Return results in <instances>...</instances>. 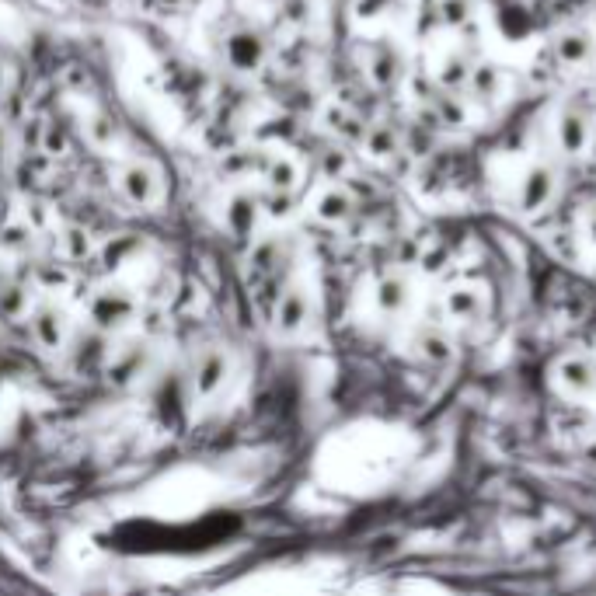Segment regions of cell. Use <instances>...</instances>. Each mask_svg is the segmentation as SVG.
Listing matches in <instances>:
<instances>
[{"label":"cell","mask_w":596,"mask_h":596,"mask_svg":"<svg viewBox=\"0 0 596 596\" xmlns=\"http://www.w3.org/2000/svg\"><path fill=\"white\" fill-rule=\"evenodd\" d=\"M234 380V356L224 346H203L189 356L182 370V384L189 401H213Z\"/></svg>","instance_id":"6da1fadb"},{"label":"cell","mask_w":596,"mask_h":596,"mask_svg":"<svg viewBox=\"0 0 596 596\" xmlns=\"http://www.w3.org/2000/svg\"><path fill=\"white\" fill-rule=\"evenodd\" d=\"M88 314H91V325L102 335H116L136 321V300L133 293H126L122 286H109V290H98L95 297H91Z\"/></svg>","instance_id":"7a4b0ae2"},{"label":"cell","mask_w":596,"mask_h":596,"mask_svg":"<svg viewBox=\"0 0 596 596\" xmlns=\"http://www.w3.org/2000/svg\"><path fill=\"white\" fill-rule=\"evenodd\" d=\"M28 332H32V342L46 353H60V349L70 346L74 339V325H70L67 311L56 304H42L28 314Z\"/></svg>","instance_id":"3957f363"},{"label":"cell","mask_w":596,"mask_h":596,"mask_svg":"<svg viewBox=\"0 0 596 596\" xmlns=\"http://www.w3.org/2000/svg\"><path fill=\"white\" fill-rule=\"evenodd\" d=\"M102 373H109V380L119 387L136 384L143 373H150V349L143 346V342H119V346H112L109 356H105Z\"/></svg>","instance_id":"277c9868"},{"label":"cell","mask_w":596,"mask_h":596,"mask_svg":"<svg viewBox=\"0 0 596 596\" xmlns=\"http://www.w3.org/2000/svg\"><path fill=\"white\" fill-rule=\"evenodd\" d=\"M307 314H311V307H307L304 290H300V286H290V290L276 300L272 325H276V332H283V335H297L300 328L307 325Z\"/></svg>","instance_id":"5b68a950"},{"label":"cell","mask_w":596,"mask_h":596,"mask_svg":"<svg viewBox=\"0 0 596 596\" xmlns=\"http://www.w3.org/2000/svg\"><path fill=\"white\" fill-rule=\"evenodd\" d=\"M551 192H555V175H551V168H544V164H534V168L527 171V178H523L520 210L523 213L541 210V206L551 199Z\"/></svg>","instance_id":"8992f818"},{"label":"cell","mask_w":596,"mask_h":596,"mask_svg":"<svg viewBox=\"0 0 596 596\" xmlns=\"http://www.w3.org/2000/svg\"><path fill=\"white\" fill-rule=\"evenodd\" d=\"M586 140H590L586 112H579L576 105H569V109L558 116V143H562V150H569V154H579V150L586 147Z\"/></svg>","instance_id":"52a82bcc"},{"label":"cell","mask_w":596,"mask_h":596,"mask_svg":"<svg viewBox=\"0 0 596 596\" xmlns=\"http://www.w3.org/2000/svg\"><path fill=\"white\" fill-rule=\"evenodd\" d=\"M593 39L590 32H583V28H572V32H562L558 35V56H562V63H569V67H583V63L593 60Z\"/></svg>","instance_id":"ba28073f"},{"label":"cell","mask_w":596,"mask_h":596,"mask_svg":"<svg viewBox=\"0 0 596 596\" xmlns=\"http://www.w3.org/2000/svg\"><path fill=\"white\" fill-rule=\"evenodd\" d=\"M122 192H126L133 203H150L157 192V178L150 168H143V164H133V168L126 171V178H122Z\"/></svg>","instance_id":"9c48e42d"},{"label":"cell","mask_w":596,"mask_h":596,"mask_svg":"<svg viewBox=\"0 0 596 596\" xmlns=\"http://www.w3.org/2000/svg\"><path fill=\"white\" fill-rule=\"evenodd\" d=\"M499 25H502V32H506L509 39H523V35L530 32V14L523 11L520 0H516V4L499 7Z\"/></svg>","instance_id":"30bf717a"},{"label":"cell","mask_w":596,"mask_h":596,"mask_svg":"<svg viewBox=\"0 0 596 596\" xmlns=\"http://www.w3.org/2000/svg\"><path fill=\"white\" fill-rule=\"evenodd\" d=\"M495 7H506V4H516V0H492Z\"/></svg>","instance_id":"8fae6325"}]
</instances>
